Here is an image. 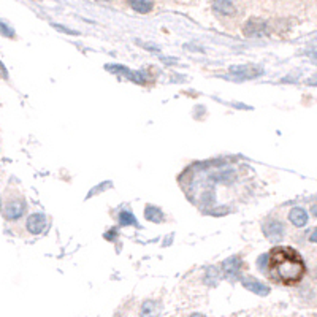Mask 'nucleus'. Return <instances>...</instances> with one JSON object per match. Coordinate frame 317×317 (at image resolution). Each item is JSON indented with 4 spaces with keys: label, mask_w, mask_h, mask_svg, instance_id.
Listing matches in <instances>:
<instances>
[{
    "label": "nucleus",
    "mask_w": 317,
    "mask_h": 317,
    "mask_svg": "<svg viewBox=\"0 0 317 317\" xmlns=\"http://www.w3.org/2000/svg\"><path fill=\"white\" fill-rule=\"evenodd\" d=\"M267 271L276 284L295 285L305 278L306 263L294 248L276 246L267 254Z\"/></svg>",
    "instance_id": "obj_1"
},
{
    "label": "nucleus",
    "mask_w": 317,
    "mask_h": 317,
    "mask_svg": "<svg viewBox=\"0 0 317 317\" xmlns=\"http://www.w3.org/2000/svg\"><path fill=\"white\" fill-rule=\"evenodd\" d=\"M263 233L271 241H281L284 236V224L279 221L271 219L270 222H267L263 225Z\"/></svg>",
    "instance_id": "obj_2"
},
{
    "label": "nucleus",
    "mask_w": 317,
    "mask_h": 317,
    "mask_svg": "<svg viewBox=\"0 0 317 317\" xmlns=\"http://www.w3.org/2000/svg\"><path fill=\"white\" fill-rule=\"evenodd\" d=\"M45 227H46V218L43 214L35 213L32 216H29V219H27V230L31 233L38 235V233L43 232V230H45Z\"/></svg>",
    "instance_id": "obj_3"
},
{
    "label": "nucleus",
    "mask_w": 317,
    "mask_h": 317,
    "mask_svg": "<svg viewBox=\"0 0 317 317\" xmlns=\"http://www.w3.org/2000/svg\"><path fill=\"white\" fill-rule=\"evenodd\" d=\"M222 270H224L225 278H228V279H235V278L240 275L241 260H240L238 257H228L227 260L222 263Z\"/></svg>",
    "instance_id": "obj_4"
},
{
    "label": "nucleus",
    "mask_w": 317,
    "mask_h": 317,
    "mask_svg": "<svg viewBox=\"0 0 317 317\" xmlns=\"http://www.w3.org/2000/svg\"><path fill=\"white\" fill-rule=\"evenodd\" d=\"M25 211V205L22 200H13L5 206V218L13 221V219H19Z\"/></svg>",
    "instance_id": "obj_5"
},
{
    "label": "nucleus",
    "mask_w": 317,
    "mask_h": 317,
    "mask_svg": "<svg viewBox=\"0 0 317 317\" xmlns=\"http://www.w3.org/2000/svg\"><path fill=\"white\" fill-rule=\"evenodd\" d=\"M265 31H267V24L262 19H255V18L249 19L246 22V25H244V29H243V32L246 35H249V37L262 35V34H265Z\"/></svg>",
    "instance_id": "obj_6"
},
{
    "label": "nucleus",
    "mask_w": 317,
    "mask_h": 317,
    "mask_svg": "<svg viewBox=\"0 0 317 317\" xmlns=\"http://www.w3.org/2000/svg\"><path fill=\"white\" fill-rule=\"evenodd\" d=\"M243 285H244V289H248L249 292L257 294V295H267L270 292V289L265 284L258 282L254 278H243Z\"/></svg>",
    "instance_id": "obj_7"
},
{
    "label": "nucleus",
    "mask_w": 317,
    "mask_h": 317,
    "mask_svg": "<svg viewBox=\"0 0 317 317\" xmlns=\"http://www.w3.org/2000/svg\"><path fill=\"white\" fill-rule=\"evenodd\" d=\"M213 8L216 13L224 14V16H233L235 5L232 0H213Z\"/></svg>",
    "instance_id": "obj_8"
},
{
    "label": "nucleus",
    "mask_w": 317,
    "mask_h": 317,
    "mask_svg": "<svg viewBox=\"0 0 317 317\" xmlns=\"http://www.w3.org/2000/svg\"><path fill=\"white\" fill-rule=\"evenodd\" d=\"M230 71L238 76H246V78H255L257 75L262 73V68H257L254 65H238V67H232Z\"/></svg>",
    "instance_id": "obj_9"
},
{
    "label": "nucleus",
    "mask_w": 317,
    "mask_h": 317,
    "mask_svg": "<svg viewBox=\"0 0 317 317\" xmlns=\"http://www.w3.org/2000/svg\"><path fill=\"white\" fill-rule=\"evenodd\" d=\"M289 219H290V222H292L295 227H305V225L308 224V213H306L303 208L297 206V208L290 209V213H289Z\"/></svg>",
    "instance_id": "obj_10"
},
{
    "label": "nucleus",
    "mask_w": 317,
    "mask_h": 317,
    "mask_svg": "<svg viewBox=\"0 0 317 317\" xmlns=\"http://www.w3.org/2000/svg\"><path fill=\"white\" fill-rule=\"evenodd\" d=\"M110 71H114V73H118V75H125V78L128 80H132L135 83H143L145 80L140 78L141 75L140 73H135V71H130V70H127L125 67H119V65H108L107 67Z\"/></svg>",
    "instance_id": "obj_11"
},
{
    "label": "nucleus",
    "mask_w": 317,
    "mask_h": 317,
    "mask_svg": "<svg viewBox=\"0 0 317 317\" xmlns=\"http://www.w3.org/2000/svg\"><path fill=\"white\" fill-rule=\"evenodd\" d=\"M128 5L137 13H143V14H146L152 10V4L149 0H128Z\"/></svg>",
    "instance_id": "obj_12"
},
{
    "label": "nucleus",
    "mask_w": 317,
    "mask_h": 317,
    "mask_svg": "<svg viewBox=\"0 0 317 317\" xmlns=\"http://www.w3.org/2000/svg\"><path fill=\"white\" fill-rule=\"evenodd\" d=\"M145 216H146V219L151 221V222H162L164 218H162V213L161 209H157L155 206H148L146 211H145Z\"/></svg>",
    "instance_id": "obj_13"
},
{
    "label": "nucleus",
    "mask_w": 317,
    "mask_h": 317,
    "mask_svg": "<svg viewBox=\"0 0 317 317\" xmlns=\"http://www.w3.org/2000/svg\"><path fill=\"white\" fill-rule=\"evenodd\" d=\"M119 222L122 225H135V218H134V214L132 213H128V211H122L119 213Z\"/></svg>",
    "instance_id": "obj_14"
},
{
    "label": "nucleus",
    "mask_w": 317,
    "mask_h": 317,
    "mask_svg": "<svg viewBox=\"0 0 317 317\" xmlns=\"http://www.w3.org/2000/svg\"><path fill=\"white\" fill-rule=\"evenodd\" d=\"M218 279H219V271H218V268H214V267L208 268L206 270V282H209L211 285H214Z\"/></svg>",
    "instance_id": "obj_15"
},
{
    "label": "nucleus",
    "mask_w": 317,
    "mask_h": 317,
    "mask_svg": "<svg viewBox=\"0 0 317 317\" xmlns=\"http://www.w3.org/2000/svg\"><path fill=\"white\" fill-rule=\"evenodd\" d=\"M0 34L5 35V37H8V38H13V37H14V32L11 31V29H8V25L4 24V22H0Z\"/></svg>",
    "instance_id": "obj_16"
},
{
    "label": "nucleus",
    "mask_w": 317,
    "mask_h": 317,
    "mask_svg": "<svg viewBox=\"0 0 317 317\" xmlns=\"http://www.w3.org/2000/svg\"><path fill=\"white\" fill-rule=\"evenodd\" d=\"M152 308H154V303H151V301H148V303L143 305V308H141V314H143V315L152 314Z\"/></svg>",
    "instance_id": "obj_17"
},
{
    "label": "nucleus",
    "mask_w": 317,
    "mask_h": 317,
    "mask_svg": "<svg viewBox=\"0 0 317 317\" xmlns=\"http://www.w3.org/2000/svg\"><path fill=\"white\" fill-rule=\"evenodd\" d=\"M54 27H56V29H59V31H62V32H65V34H70V35H78V32H76V31H71V29L61 27L59 24H54Z\"/></svg>",
    "instance_id": "obj_18"
},
{
    "label": "nucleus",
    "mask_w": 317,
    "mask_h": 317,
    "mask_svg": "<svg viewBox=\"0 0 317 317\" xmlns=\"http://www.w3.org/2000/svg\"><path fill=\"white\" fill-rule=\"evenodd\" d=\"M309 241H311V243H317V228H315L314 232L311 233V236H309Z\"/></svg>",
    "instance_id": "obj_19"
},
{
    "label": "nucleus",
    "mask_w": 317,
    "mask_h": 317,
    "mask_svg": "<svg viewBox=\"0 0 317 317\" xmlns=\"http://www.w3.org/2000/svg\"><path fill=\"white\" fill-rule=\"evenodd\" d=\"M311 213H312V216H315V218H317V203H315V205H312Z\"/></svg>",
    "instance_id": "obj_20"
},
{
    "label": "nucleus",
    "mask_w": 317,
    "mask_h": 317,
    "mask_svg": "<svg viewBox=\"0 0 317 317\" xmlns=\"http://www.w3.org/2000/svg\"><path fill=\"white\" fill-rule=\"evenodd\" d=\"M100 2H103V0H100ZM105 2H110V0H105Z\"/></svg>",
    "instance_id": "obj_21"
},
{
    "label": "nucleus",
    "mask_w": 317,
    "mask_h": 317,
    "mask_svg": "<svg viewBox=\"0 0 317 317\" xmlns=\"http://www.w3.org/2000/svg\"><path fill=\"white\" fill-rule=\"evenodd\" d=\"M315 276H317V270H315Z\"/></svg>",
    "instance_id": "obj_22"
}]
</instances>
